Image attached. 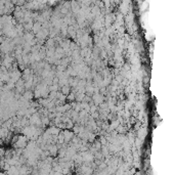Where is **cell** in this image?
I'll return each instance as SVG.
<instances>
[{
    "mask_svg": "<svg viewBox=\"0 0 175 175\" xmlns=\"http://www.w3.org/2000/svg\"><path fill=\"white\" fill-rule=\"evenodd\" d=\"M63 134H64V137H65V143L66 144H68V143H70L72 138L74 137V133H73V131H70V130H68V129H65V130H63Z\"/></svg>",
    "mask_w": 175,
    "mask_h": 175,
    "instance_id": "cell-1",
    "label": "cell"
},
{
    "mask_svg": "<svg viewBox=\"0 0 175 175\" xmlns=\"http://www.w3.org/2000/svg\"><path fill=\"white\" fill-rule=\"evenodd\" d=\"M22 96H23L26 100H28V101H31V100H33V98H34V95H33V91H32V90H26V91L22 94Z\"/></svg>",
    "mask_w": 175,
    "mask_h": 175,
    "instance_id": "cell-4",
    "label": "cell"
},
{
    "mask_svg": "<svg viewBox=\"0 0 175 175\" xmlns=\"http://www.w3.org/2000/svg\"><path fill=\"white\" fill-rule=\"evenodd\" d=\"M99 142H100V144L101 145H106L108 144V141H106V138H105V136H99Z\"/></svg>",
    "mask_w": 175,
    "mask_h": 175,
    "instance_id": "cell-12",
    "label": "cell"
},
{
    "mask_svg": "<svg viewBox=\"0 0 175 175\" xmlns=\"http://www.w3.org/2000/svg\"><path fill=\"white\" fill-rule=\"evenodd\" d=\"M91 98H92L93 104L95 105H97V106L104 103V95H101L100 93H94Z\"/></svg>",
    "mask_w": 175,
    "mask_h": 175,
    "instance_id": "cell-2",
    "label": "cell"
},
{
    "mask_svg": "<svg viewBox=\"0 0 175 175\" xmlns=\"http://www.w3.org/2000/svg\"><path fill=\"white\" fill-rule=\"evenodd\" d=\"M94 112H98V106L97 105H91L90 106V111H89V114H93Z\"/></svg>",
    "mask_w": 175,
    "mask_h": 175,
    "instance_id": "cell-14",
    "label": "cell"
},
{
    "mask_svg": "<svg viewBox=\"0 0 175 175\" xmlns=\"http://www.w3.org/2000/svg\"><path fill=\"white\" fill-rule=\"evenodd\" d=\"M148 82H149V78L145 77V78H144V83H148Z\"/></svg>",
    "mask_w": 175,
    "mask_h": 175,
    "instance_id": "cell-16",
    "label": "cell"
},
{
    "mask_svg": "<svg viewBox=\"0 0 175 175\" xmlns=\"http://www.w3.org/2000/svg\"><path fill=\"white\" fill-rule=\"evenodd\" d=\"M74 123H73V121L72 120H69L67 123H66V129H68V130H70V129H73V127H74Z\"/></svg>",
    "mask_w": 175,
    "mask_h": 175,
    "instance_id": "cell-11",
    "label": "cell"
},
{
    "mask_svg": "<svg viewBox=\"0 0 175 175\" xmlns=\"http://www.w3.org/2000/svg\"><path fill=\"white\" fill-rule=\"evenodd\" d=\"M45 46L47 48H49V47H55V41H54V39H52V38H48L46 41H45Z\"/></svg>",
    "mask_w": 175,
    "mask_h": 175,
    "instance_id": "cell-7",
    "label": "cell"
},
{
    "mask_svg": "<svg viewBox=\"0 0 175 175\" xmlns=\"http://www.w3.org/2000/svg\"><path fill=\"white\" fill-rule=\"evenodd\" d=\"M41 29H42V28H41V24L38 23V22H34V24H33V28H32L33 34L35 35L36 33H38V32H39Z\"/></svg>",
    "mask_w": 175,
    "mask_h": 175,
    "instance_id": "cell-5",
    "label": "cell"
},
{
    "mask_svg": "<svg viewBox=\"0 0 175 175\" xmlns=\"http://www.w3.org/2000/svg\"><path fill=\"white\" fill-rule=\"evenodd\" d=\"M75 98H76V95L74 92H70L69 95H67V100L69 101V104L70 103H73V101H75Z\"/></svg>",
    "mask_w": 175,
    "mask_h": 175,
    "instance_id": "cell-9",
    "label": "cell"
},
{
    "mask_svg": "<svg viewBox=\"0 0 175 175\" xmlns=\"http://www.w3.org/2000/svg\"><path fill=\"white\" fill-rule=\"evenodd\" d=\"M92 144H93V146L95 148V150H96V151H100V149H101V144H100L99 140L95 139V141H94Z\"/></svg>",
    "mask_w": 175,
    "mask_h": 175,
    "instance_id": "cell-10",
    "label": "cell"
},
{
    "mask_svg": "<svg viewBox=\"0 0 175 175\" xmlns=\"http://www.w3.org/2000/svg\"><path fill=\"white\" fill-rule=\"evenodd\" d=\"M58 81H59L58 78H57V77L54 76V77L52 78V80H51V83H52V85H53V84H58Z\"/></svg>",
    "mask_w": 175,
    "mask_h": 175,
    "instance_id": "cell-15",
    "label": "cell"
},
{
    "mask_svg": "<svg viewBox=\"0 0 175 175\" xmlns=\"http://www.w3.org/2000/svg\"><path fill=\"white\" fill-rule=\"evenodd\" d=\"M48 88V90L49 91H54V92H57V91H59V86H58V84H53V85H50V86H48L47 87Z\"/></svg>",
    "mask_w": 175,
    "mask_h": 175,
    "instance_id": "cell-8",
    "label": "cell"
},
{
    "mask_svg": "<svg viewBox=\"0 0 175 175\" xmlns=\"http://www.w3.org/2000/svg\"><path fill=\"white\" fill-rule=\"evenodd\" d=\"M141 125H142V124L140 123L139 121H138V122H136V123L133 125V128H134L133 130H134V131H138V130L141 128Z\"/></svg>",
    "mask_w": 175,
    "mask_h": 175,
    "instance_id": "cell-13",
    "label": "cell"
},
{
    "mask_svg": "<svg viewBox=\"0 0 175 175\" xmlns=\"http://www.w3.org/2000/svg\"><path fill=\"white\" fill-rule=\"evenodd\" d=\"M47 151L50 154V157H55L58 155V149L55 144H47Z\"/></svg>",
    "mask_w": 175,
    "mask_h": 175,
    "instance_id": "cell-3",
    "label": "cell"
},
{
    "mask_svg": "<svg viewBox=\"0 0 175 175\" xmlns=\"http://www.w3.org/2000/svg\"><path fill=\"white\" fill-rule=\"evenodd\" d=\"M60 92H61V94H64V95H69L71 92V87L69 86V85H66V86H64V87H61L60 89Z\"/></svg>",
    "mask_w": 175,
    "mask_h": 175,
    "instance_id": "cell-6",
    "label": "cell"
}]
</instances>
